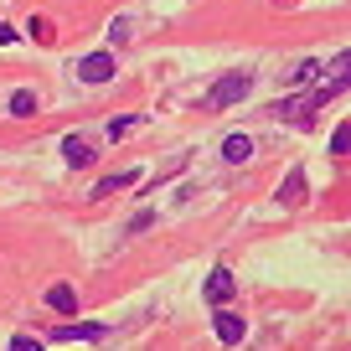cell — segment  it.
I'll return each instance as SVG.
<instances>
[{
	"mask_svg": "<svg viewBox=\"0 0 351 351\" xmlns=\"http://www.w3.org/2000/svg\"><path fill=\"white\" fill-rule=\"evenodd\" d=\"M93 155H99V145H88V134H62V160L67 165H93Z\"/></svg>",
	"mask_w": 351,
	"mask_h": 351,
	"instance_id": "5b68a950",
	"label": "cell"
},
{
	"mask_svg": "<svg viewBox=\"0 0 351 351\" xmlns=\"http://www.w3.org/2000/svg\"><path fill=\"white\" fill-rule=\"evenodd\" d=\"M212 326H217V341H222V346H238V341H248V320L232 315V310H217V320H212Z\"/></svg>",
	"mask_w": 351,
	"mask_h": 351,
	"instance_id": "8992f818",
	"label": "cell"
},
{
	"mask_svg": "<svg viewBox=\"0 0 351 351\" xmlns=\"http://www.w3.org/2000/svg\"><path fill=\"white\" fill-rule=\"evenodd\" d=\"M145 171H114V176H104L99 186H93V197H114V191H124V186H134Z\"/></svg>",
	"mask_w": 351,
	"mask_h": 351,
	"instance_id": "9c48e42d",
	"label": "cell"
},
{
	"mask_svg": "<svg viewBox=\"0 0 351 351\" xmlns=\"http://www.w3.org/2000/svg\"><path fill=\"white\" fill-rule=\"evenodd\" d=\"M222 160H228V165L253 160V140H248V134H228V140H222Z\"/></svg>",
	"mask_w": 351,
	"mask_h": 351,
	"instance_id": "ba28073f",
	"label": "cell"
},
{
	"mask_svg": "<svg viewBox=\"0 0 351 351\" xmlns=\"http://www.w3.org/2000/svg\"><path fill=\"white\" fill-rule=\"evenodd\" d=\"M114 73H119V57L114 52H88L77 62V83H109Z\"/></svg>",
	"mask_w": 351,
	"mask_h": 351,
	"instance_id": "7a4b0ae2",
	"label": "cell"
},
{
	"mask_svg": "<svg viewBox=\"0 0 351 351\" xmlns=\"http://www.w3.org/2000/svg\"><path fill=\"white\" fill-rule=\"evenodd\" d=\"M104 336H109V326H99V320H67L47 341H104Z\"/></svg>",
	"mask_w": 351,
	"mask_h": 351,
	"instance_id": "277c9868",
	"label": "cell"
},
{
	"mask_svg": "<svg viewBox=\"0 0 351 351\" xmlns=\"http://www.w3.org/2000/svg\"><path fill=\"white\" fill-rule=\"evenodd\" d=\"M0 42H16V26H5V21H0Z\"/></svg>",
	"mask_w": 351,
	"mask_h": 351,
	"instance_id": "2e32d148",
	"label": "cell"
},
{
	"mask_svg": "<svg viewBox=\"0 0 351 351\" xmlns=\"http://www.w3.org/2000/svg\"><path fill=\"white\" fill-rule=\"evenodd\" d=\"M47 305H52L57 315H77V310H83V305H77V289H73V285H52V289H47Z\"/></svg>",
	"mask_w": 351,
	"mask_h": 351,
	"instance_id": "52a82bcc",
	"label": "cell"
},
{
	"mask_svg": "<svg viewBox=\"0 0 351 351\" xmlns=\"http://www.w3.org/2000/svg\"><path fill=\"white\" fill-rule=\"evenodd\" d=\"M11 114H16V119H32V114H36V93H32V88H16V93H11Z\"/></svg>",
	"mask_w": 351,
	"mask_h": 351,
	"instance_id": "8fae6325",
	"label": "cell"
},
{
	"mask_svg": "<svg viewBox=\"0 0 351 351\" xmlns=\"http://www.w3.org/2000/svg\"><path fill=\"white\" fill-rule=\"evenodd\" d=\"M330 155H336V160H341V155H346V124H341V130L330 134Z\"/></svg>",
	"mask_w": 351,
	"mask_h": 351,
	"instance_id": "5bb4252c",
	"label": "cell"
},
{
	"mask_svg": "<svg viewBox=\"0 0 351 351\" xmlns=\"http://www.w3.org/2000/svg\"><path fill=\"white\" fill-rule=\"evenodd\" d=\"M315 73H320V62H315V57H310V62H300L295 73H289V83H310V77H315Z\"/></svg>",
	"mask_w": 351,
	"mask_h": 351,
	"instance_id": "4fadbf2b",
	"label": "cell"
},
{
	"mask_svg": "<svg viewBox=\"0 0 351 351\" xmlns=\"http://www.w3.org/2000/svg\"><path fill=\"white\" fill-rule=\"evenodd\" d=\"M134 124H140L134 114H119V119H109V140H124V134H130Z\"/></svg>",
	"mask_w": 351,
	"mask_h": 351,
	"instance_id": "7c38bea8",
	"label": "cell"
},
{
	"mask_svg": "<svg viewBox=\"0 0 351 351\" xmlns=\"http://www.w3.org/2000/svg\"><path fill=\"white\" fill-rule=\"evenodd\" d=\"M295 202H305V171H289V181L279 186V207H295Z\"/></svg>",
	"mask_w": 351,
	"mask_h": 351,
	"instance_id": "30bf717a",
	"label": "cell"
},
{
	"mask_svg": "<svg viewBox=\"0 0 351 351\" xmlns=\"http://www.w3.org/2000/svg\"><path fill=\"white\" fill-rule=\"evenodd\" d=\"M232 295H238V279H232L228 263H217V269L207 274V305H228Z\"/></svg>",
	"mask_w": 351,
	"mask_h": 351,
	"instance_id": "3957f363",
	"label": "cell"
},
{
	"mask_svg": "<svg viewBox=\"0 0 351 351\" xmlns=\"http://www.w3.org/2000/svg\"><path fill=\"white\" fill-rule=\"evenodd\" d=\"M248 88H253V73H248V67H238V73H222L217 83L207 88V109H232V104L248 99Z\"/></svg>",
	"mask_w": 351,
	"mask_h": 351,
	"instance_id": "6da1fadb",
	"label": "cell"
},
{
	"mask_svg": "<svg viewBox=\"0 0 351 351\" xmlns=\"http://www.w3.org/2000/svg\"><path fill=\"white\" fill-rule=\"evenodd\" d=\"M11 351H42V341H36V336H16Z\"/></svg>",
	"mask_w": 351,
	"mask_h": 351,
	"instance_id": "9a60e30c",
	"label": "cell"
}]
</instances>
